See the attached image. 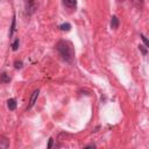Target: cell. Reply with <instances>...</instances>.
Returning <instances> with one entry per match:
<instances>
[{
    "label": "cell",
    "instance_id": "obj_1",
    "mask_svg": "<svg viewBox=\"0 0 149 149\" xmlns=\"http://www.w3.org/2000/svg\"><path fill=\"white\" fill-rule=\"evenodd\" d=\"M57 51L59 52V55L62 56L63 59H65L66 62H71L73 59V50L71 48V44L69 42L65 41H59L56 45Z\"/></svg>",
    "mask_w": 149,
    "mask_h": 149
},
{
    "label": "cell",
    "instance_id": "obj_2",
    "mask_svg": "<svg viewBox=\"0 0 149 149\" xmlns=\"http://www.w3.org/2000/svg\"><path fill=\"white\" fill-rule=\"evenodd\" d=\"M36 8H37V5H36L35 1H28V2H26V12H27L28 15L33 14Z\"/></svg>",
    "mask_w": 149,
    "mask_h": 149
},
{
    "label": "cell",
    "instance_id": "obj_3",
    "mask_svg": "<svg viewBox=\"0 0 149 149\" xmlns=\"http://www.w3.org/2000/svg\"><path fill=\"white\" fill-rule=\"evenodd\" d=\"M38 93H40L38 90H36V91L33 92V94H31V97H30V101H29L28 108H31V107L34 106V104H35V101H36V99H37V97H38Z\"/></svg>",
    "mask_w": 149,
    "mask_h": 149
},
{
    "label": "cell",
    "instance_id": "obj_4",
    "mask_svg": "<svg viewBox=\"0 0 149 149\" xmlns=\"http://www.w3.org/2000/svg\"><path fill=\"white\" fill-rule=\"evenodd\" d=\"M7 107H8L10 111H14V109L16 108V100H15L14 98L8 99V100H7Z\"/></svg>",
    "mask_w": 149,
    "mask_h": 149
},
{
    "label": "cell",
    "instance_id": "obj_5",
    "mask_svg": "<svg viewBox=\"0 0 149 149\" xmlns=\"http://www.w3.org/2000/svg\"><path fill=\"white\" fill-rule=\"evenodd\" d=\"M119 19H118V16H112V19H111V28H113V29H116L118 27H119Z\"/></svg>",
    "mask_w": 149,
    "mask_h": 149
},
{
    "label": "cell",
    "instance_id": "obj_6",
    "mask_svg": "<svg viewBox=\"0 0 149 149\" xmlns=\"http://www.w3.org/2000/svg\"><path fill=\"white\" fill-rule=\"evenodd\" d=\"M9 80H10V77H9V74H7L6 72H2V73L0 74V81H1V83L6 84V83H9Z\"/></svg>",
    "mask_w": 149,
    "mask_h": 149
},
{
    "label": "cell",
    "instance_id": "obj_7",
    "mask_svg": "<svg viewBox=\"0 0 149 149\" xmlns=\"http://www.w3.org/2000/svg\"><path fill=\"white\" fill-rule=\"evenodd\" d=\"M59 28H61V30H63V31H69L70 28H71V24H70V23H62V24L59 26Z\"/></svg>",
    "mask_w": 149,
    "mask_h": 149
},
{
    "label": "cell",
    "instance_id": "obj_8",
    "mask_svg": "<svg viewBox=\"0 0 149 149\" xmlns=\"http://www.w3.org/2000/svg\"><path fill=\"white\" fill-rule=\"evenodd\" d=\"M63 5L64 6H68V7H76L77 2L73 0V1H63Z\"/></svg>",
    "mask_w": 149,
    "mask_h": 149
},
{
    "label": "cell",
    "instance_id": "obj_9",
    "mask_svg": "<svg viewBox=\"0 0 149 149\" xmlns=\"http://www.w3.org/2000/svg\"><path fill=\"white\" fill-rule=\"evenodd\" d=\"M19 44H20V41H19V38H15V41L12 43V49L15 51V50H17V48H19Z\"/></svg>",
    "mask_w": 149,
    "mask_h": 149
},
{
    "label": "cell",
    "instance_id": "obj_10",
    "mask_svg": "<svg viewBox=\"0 0 149 149\" xmlns=\"http://www.w3.org/2000/svg\"><path fill=\"white\" fill-rule=\"evenodd\" d=\"M14 30H15V16L13 17V20H12V27H10V31H9V36H12L13 35V33H14Z\"/></svg>",
    "mask_w": 149,
    "mask_h": 149
},
{
    "label": "cell",
    "instance_id": "obj_11",
    "mask_svg": "<svg viewBox=\"0 0 149 149\" xmlns=\"http://www.w3.org/2000/svg\"><path fill=\"white\" fill-rule=\"evenodd\" d=\"M14 66H15V69H21V68H22V62L15 61V62H14Z\"/></svg>",
    "mask_w": 149,
    "mask_h": 149
},
{
    "label": "cell",
    "instance_id": "obj_12",
    "mask_svg": "<svg viewBox=\"0 0 149 149\" xmlns=\"http://www.w3.org/2000/svg\"><path fill=\"white\" fill-rule=\"evenodd\" d=\"M141 38H142V41L144 42V45H146V48L148 47V41H147V38H146V36L143 35V34H141Z\"/></svg>",
    "mask_w": 149,
    "mask_h": 149
},
{
    "label": "cell",
    "instance_id": "obj_13",
    "mask_svg": "<svg viewBox=\"0 0 149 149\" xmlns=\"http://www.w3.org/2000/svg\"><path fill=\"white\" fill-rule=\"evenodd\" d=\"M140 50L142 51V54H143V55H147V49H144V47H143V45H140Z\"/></svg>",
    "mask_w": 149,
    "mask_h": 149
},
{
    "label": "cell",
    "instance_id": "obj_14",
    "mask_svg": "<svg viewBox=\"0 0 149 149\" xmlns=\"http://www.w3.org/2000/svg\"><path fill=\"white\" fill-rule=\"evenodd\" d=\"M51 146H52V139H49V142H48V148H47V149H51Z\"/></svg>",
    "mask_w": 149,
    "mask_h": 149
},
{
    "label": "cell",
    "instance_id": "obj_15",
    "mask_svg": "<svg viewBox=\"0 0 149 149\" xmlns=\"http://www.w3.org/2000/svg\"><path fill=\"white\" fill-rule=\"evenodd\" d=\"M84 149H95V146H93V144H88V146H86Z\"/></svg>",
    "mask_w": 149,
    "mask_h": 149
},
{
    "label": "cell",
    "instance_id": "obj_16",
    "mask_svg": "<svg viewBox=\"0 0 149 149\" xmlns=\"http://www.w3.org/2000/svg\"><path fill=\"white\" fill-rule=\"evenodd\" d=\"M0 149H5V148H2V147H1V146H0Z\"/></svg>",
    "mask_w": 149,
    "mask_h": 149
}]
</instances>
